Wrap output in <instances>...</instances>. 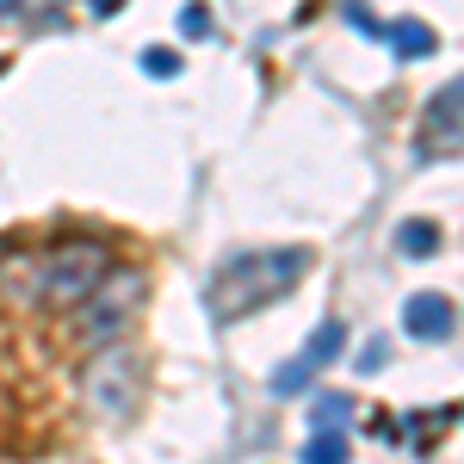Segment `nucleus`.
Returning a JSON list of instances; mask_svg holds the SVG:
<instances>
[{"mask_svg":"<svg viewBox=\"0 0 464 464\" xmlns=\"http://www.w3.org/2000/svg\"><path fill=\"white\" fill-rule=\"evenodd\" d=\"M304 266H310V254L304 248H285V254H242V260H229L223 273L211 279V304L217 316H248L260 310L266 297H279L304 279Z\"/></svg>","mask_w":464,"mask_h":464,"instance_id":"obj_1","label":"nucleus"},{"mask_svg":"<svg viewBox=\"0 0 464 464\" xmlns=\"http://www.w3.org/2000/svg\"><path fill=\"white\" fill-rule=\"evenodd\" d=\"M106 266H111V254L100 248V242H74V248L50 254V260L37 266V297H44V304H81L87 291L106 279Z\"/></svg>","mask_w":464,"mask_h":464,"instance_id":"obj_2","label":"nucleus"},{"mask_svg":"<svg viewBox=\"0 0 464 464\" xmlns=\"http://www.w3.org/2000/svg\"><path fill=\"white\" fill-rule=\"evenodd\" d=\"M137 297H143V279H137V273H130V279H124V291H118V304H111L106 291H100V297H93V304H87V310H93V316L81 322V334H87V341H106L111 328H124V316H130V310H124V304H137Z\"/></svg>","mask_w":464,"mask_h":464,"instance_id":"obj_3","label":"nucleus"},{"mask_svg":"<svg viewBox=\"0 0 464 464\" xmlns=\"http://www.w3.org/2000/svg\"><path fill=\"white\" fill-rule=\"evenodd\" d=\"M402 328H409L415 341H446V334H452V304H446V297H433V291H421V297H409Z\"/></svg>","mask_w":464,"mask_h":464,"instance_id":"obj_4","label":"nucleus"},{"mask_svg":"<svg viewBox=\"0 0 464 464\" xmlns=\"http://www.w3.org/2000/svg\"><path fill=\"white\" fill-rule=\"evenodd\" d=\"M334 353H341V322H322V328H316V341L304 347V359H297L291 372H279L273 384H279V391H297V384H304V378H310L316 365H328Z\"/></svg>","mask_w":464,"mask_h":464,"instance_id":"obj_5","label":"nucleus"},{"mask_svg":"<svg viewBox=\"0 0 464 464\" xmlns=\"http://www.w3.org/2000/svg\"><path fill=\"white\" fill-rule=\"evenodd\" d=\"M341 421H347V402H341V396H328V402H316V428H322V433H334Z\"/></svg>","mask_w":464,"mask_h":464,"instance_id":"obj_6","label":"nucleus"},{"mask_svg":"<svg viewBox=\"0 0 464 464\" xmlns=\"http://www.w3.org/2000/svg\"><path fill=\"white\" fill-rule=\"evenodd\" d=\"M341 452H347V446H341V433H316V440H310V459H341Z\"/></svg>","mask_w":464,"mask_h":464,"instance_id":"obj_7","label":"nucleus"},{"mask_svg":"<svg viewBox=\"0 0 464 464\" xmlns=\"http://www.w3.org/2000/svg\"><path fill=\"white\" fill-rule=\"evenodd\" d=\"M396 242H402V248H415V254H428L433 248V229H428V223H415V229H402Z\"/></svg>","mask_w":464,"mask_h":464,"instance_id":"obj_8","label":"nucleus"},{"mask_svg":"<svg viewBox=\"0 0 464 464\" xmlns=\"http://www.w3.org/2000/svg\"><path fill=\"white\" fill-rule=\"evenodd\" d=\"M143 63H149V74H174L179 69V56H168V50H149Z\"/></svg>","mask_w":464,"mask_h":464,"instance_id":"obj_9","label":"nucleus"},{"mask_svg":"<svg viewBox=\"0 0 464 464\" xmlns=\"http://www.w3.org/2000/svg\"><path fill=\"white\" fill-rule=\"evenodd\" d=\"M93 6H118V0H93Z\"/></svg>","mask_w":464,"mask_h":464,"instance_id":"obj_10","label":"nucleus"}]
</instances>
